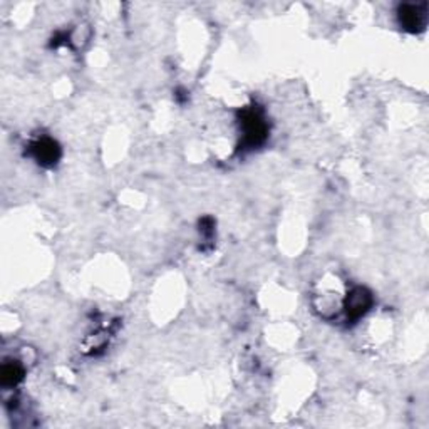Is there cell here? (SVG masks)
<instances>
[{
	"instance_id": "cell-1",
	"label": "cell",
	"mask_w": 429,
	"mask_h": 429,
	"mask_svg": "<svg viewBox=\"0 0 429 429\" xmlns=\"http://www.w3.org/2000/svg\"><path fill=\"white\" fill-rule=\"evenodd\" d=\"M242 126H243V140L249 146H259L260 143L265 141L267 133H269V128H267L265 119L262 118L260 113L254 111V109H249V111L243 113L242 116Z\"/></svg>"
},
{
	"instance_id": "cell-3",
	"label": "cell",
	"mask_w": 429,
	"mask_h": 429,
	"mask_svg": "<svg viewBox=\"0 0 429 429\" xmlns=\"http://www.w3.org/2000/svg\"><path fill=\"white\" fill-rule=\"evenodd\" d=\"M399 21L403 27L411 32H418L426 26V6H414V4H406L399 11Z\"/></svg>"
},
{
	"instance_id": "cell-2",
	"label": "cell",
	"mask_w": 429,
	"mask_h": 429,
	"mask_svg": "<svg viewBox=\"0 0 429 429\" xmlns=\"http://www.w3.org/2000/svg\"><path fill=\"white\" fill-rule=\"evenodd\" d=\"M371 305H373V295L364 287H356L351 290V294L347 295L346 300V312L347 317H351L352 321H357L364 314L369 311Z\"/></svg>"
},
{
	"instance_id": "cell-5",
	"label": "cell",
	"mask_w": 429,
	"mask_h": 429,
	"mask_svg": "<svg viewBox=\"0 0 429 429\" xmlns=\"http://www.w3.org/2000/svg\"><path fill=\"white\" fill-rule=\"evenodd\" d=\"M24 378V369L19 362H7L2 366V373H0V379H2L4 386H16Z\"/></svg>"
},
{
	"instance_id": "cell-4",
	"label": "cell",
	"mask_w": 429,
	"mask_h": 429,
	"mask_svg": "<svg viewBox=\"0 0 429 429\" xmlns=\"http://www.w3.org/2000/svg\"><path fill=\"white\" fill-rule=\"evenodd\" d=\"M32 153L34 158L44 166H52L57 163V160L61 158V148L54 140L51 138H44L32 145Z\"/></svg>"
}]
</instances>
